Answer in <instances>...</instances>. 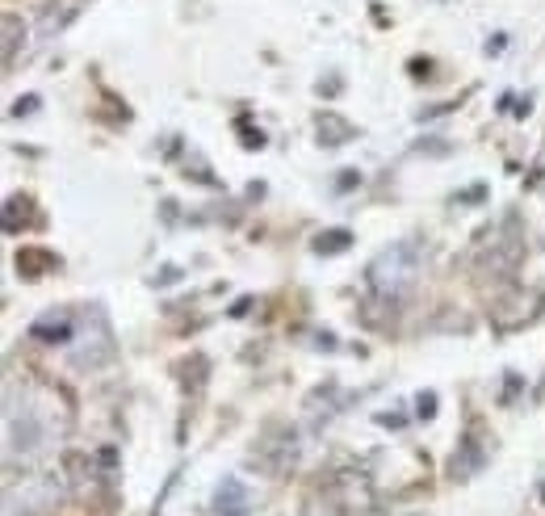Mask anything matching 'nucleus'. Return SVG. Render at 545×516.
<instances>
[{"instance_id": "1", "label": "nucleus", "mask_w": 545, "mask_h": 516, "mask_svg": "<svg viewBox=\"0 0 545 516\" xmlns=\"http://www.w3.org/2000/svg\"><path fill=\"white\" fill-rule=\"evenodd\" d=\"M68 428H72V407L59 386L26 382L21 395H17V386H9V395H5V458L9 462L47 458L68 437Z\"/></svg>"}, {"instance_id": "2", "label": "nucleus", "mask_w": 545, "mask_h": 516, "mask_svg": "<svg viewBox=\"0 0 545 516\" xmlns=\"http://www.w3.org/2000/svg\"><path fill=\"white\" fill-rule=\"evenodd\" d=\"M424 273V248L420 240H395L390 248H382L374 261L365 265V286L369 294L386 307H399L403 298H411V290L420 286Z\"/></svg>"}, {"instance_id": "3", "label": "nucleus", "mask_w": 545, "mask_h": 516, "mask_svg": "<svg viewBox=\"0 0 545 516\" xmlns=\"http://www.w3.org/2000/svg\"><path fill=\"white\" fill-rule=\"evenodd\" d=\"M68 500V479L59 470H26L21 479H9L5 504L9 516H47Z\"/></svg>"}, {"instance_id": "4", "label": "nucleus", "mask_w": 545, "mask_h": 516, "mask_svg": "<svg viewBox=\"0 0 545 516\" xmlns=\"http://www.w3.org/2000/svg\"><path fill=\"white\" fill-rule=\"evenodd\" d=\"M114 353L118 344H114V328H109V315L101 307H89L80 315L76 336L68 344V361L76 370H101V365L114 361Z\"/></svg>"}, {"instance_id": "5", "label": "nucleus", "mask_w": 545, "mask_h": 516, "mask_svg": "<svg viewBox=\"0 0 545 516\" xmlns=\"http://www.w3.org/2000/svg\"><path fill=\"white\" fill-rule=\"evenodd\" d=\"M520 252H525V231H520V219L516 214H504V223H499L491 235H487V252H483V273L491 277H508L520 261Z\"/></svg>"}, {"instance_id": "6", "label": "nucleus", "mask_w": 545, "mask_h": 516, "mask_svg": "<svg viewBox=\"0 0 545 516\" xmlns=\"http://www.w3.org/2000/svg\"><path fill=\"white\" fill-rule=\"evenodd\" d=\"M332 496L344 504L348 516H369V512L378 508L374 479H369L365 470H357V466H344V470H340L336 483H332Z\"/></svg>"}, {"instance_id": "7", "label": "nucleus", "mask_w": 545, "mask_h": 516, "mask_svg": "<svg viewBox=\"0 0 545 516\" xmlns=\"http://www.w3.org/2000/svg\"><path fill=\"white\" fill-rule=\"evenodd\" d=\"M298 454H302V441H298V428H290V424H273L269 433H265V441L256 445V458L265 462L273 475H286V470H294Z\"/></svg>"}, {"instance_id": "8", "label": "nucleus", "mask_w": 545, "mask_h": 516, "mask_svg": "<svg viewBox=\"0 0 545 516\" xmlns=\"http://www.w3.org/2000/svg\"><path fill=\"white\" fill-rule=\"evenodd\" d=\"M537 307H541V298H537V294H529V290H508V294L491 307V324H495L499 332H516V328L533 324Z\"/></svg>"}, {"instance_id": "9", "label": "nucleus", "mask_w": 545, "mask_h": 516, "mask_svg": "<svg viewBox=\"0 0 545 516\" xmlns=\"http://www.w3.org/2000/svg\"><path fill=\"white\" fill-rule=\"evenodd\" d=\"M252 508H256V491L239 475H223V483L210 496V512L214 516H252Z\"/></svg>"}, {"instance_id": "10", "label": "nucleus", "mask_w": 545, "mask_h": 516, "mask_svg": "<svg viewBox=\"0 0 545 516\" xmlns=\"http://www.w3.org/2000/svg\"><path fill=\"white\" fill-rule=\"evenodd\" d=\"M76 324H80V315H72V311H47V315H38L34 324H30V336L34 340H42V344H72V336H76Z\"/></svg>"}, {"instance_id": "11", "label": "nucleus", "mask_w": 545, "mask_h": 516, "mask_svg": "<svg viewBox=\"0 0 545 516\" xmlns=\"http://www.w3.org/2000/svg\"><path fill=\"white\" fill-rule=\"evenodd\" d=\"M483 466H487V449H483V441H478V437H466L462 445H457V454L449 458V475H453V479H474Z\"/></svg>"}, {"instance_id": "12", "label": "nucleus", "mask_w": 545, "mask_h": 516, "mask_svg": "<svg viewBox=\"0 0 545 516\" xmlns=\"http://www.w3.org/2000/svg\"><path fill=\"white\" fill-rule=\"evenodd\" d=\"M315 131H319V143H323V147H344L348 139H357V126L348 122V118H340L336 110H323V114L315 118Z\"/></svg>"}, {"instance_id": "13", "label": "nucleus", "mask_w": 545, "mask_h": 516, "mask_svg": "<svg viewBox=\"0 0 545 516\" xmlns=\"http://www.w3.org/2000/svg\"><path fill=\"white\" fill-rule=\"evenodd\" d=\"M0 26H5V55H0V59H5V68H13L17 47L26 42V21H21L17 13H5V17H0Z\"/></svg>"}, {"instance_id": "14", "label": "nucleus", "mask_w": 545, "mask_h": 516, "mask_svg": "<svg viewBox=\"0 0 545 516\" xmlns=\"http://www.w3.org/2000/svg\"><path fill=\"white\" fill-rule=\"evenodd\" d=\"M348 244H353V235H348V231H319L311 248H315L319 256H336V252H344Z\"/></svg>"}, {"instance_id": "15", "label": "nucleus", "mask_w": 545, "mask_h": 516, "mask_svg": "<svg viewBox=\"0 0 545 516\" xmlns=\"http://www.w3.org/2000/svg\"><path fill=\"white\" fill-rule=\"evenodd\" d=\"M302 516H348L344 512V504L327 491V496H315V500H307V508H302Z\"/></svg>"}, {"instance_id": "16", "label": "nucleus", "mask_w": 545, "mask_h": 516, "mask_svg": "<svg viewBox=\"0 0 545 516\" xmlns=\"http://www.w3.org/2000/svg\"><path fill=\"white\" fill-rule=\"evenodd\" d=\"M416 416H420V420H432V416H436V395H432V391L416 395Z\"/></svg>"}, {"instance_id": "17", "label": "nucleus", "mask_w": 545, "mask_h": 516, "mask_svg": "<svg viewBox=\"0 0 545 516\" xmlns=\"http://www.w3.org/2000/svg\"><path fill=\"white\" fill-rule=\"evenodd\" d=\"M508 47V34H495V42H487V55H499Z\"/></svg>"}, {"instance_id": "18", "label": "nucleus", "mask_w": 545, "mask_h": 516, "mask_svg": "<svg viewBox=\"0 0 545 516\" xmlns=\"http://www.w3.org/2000/svg\"><path fill=\"white\" fill-rule=\"evenodd\" d=\"M34 105H38V97H26V101H17L13 114H17V118H21V114H34Z\"/></svg>"}]
</instances>
